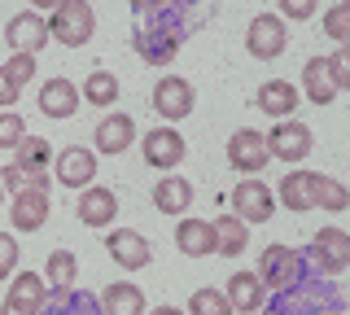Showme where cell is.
I'll return each mask as SVG.
<instances>
[{
	"label": "cell",
	"instance_id": "44dd1931",
	"mask_svg": "<svg viewBox=\"0 0 350 315\" xmlns=\"http://www.w3.org/2000/svg\"><path fill=\"white\" fill-rule=\"evenodd\" d=\"M280 197L284 210H293V215H302V210H311L315 206V171H289V176L280 180V189H271Z\"/></svg>",
	"mask_w": 350,
	"mask_h": 315
},
{
	"label": "cell",
	"instance_id": "30bf717a",
	"mask_svg": "<svg viewBox=\"0 0 350 315\" xmlns=\"http://www.w3.org/2000/svg\"><path fill=\"white\" fill-rule=\"evenodd\" d=\"M262 140H267V154L280 158V162H302L306 154H311V127L298 123L293 114L284 118V123H276Z\"/></svg>",
	"mask_w": 350,
	"mask_h": 315
},
{
	"label": "cell",
	"instance_id": "1f68e13d",
	"mask_svg": "<svg viewBox=\"0 0 350 315\" xmlns=\"http://www.w3.org/2000/svg\"><path fill=\"white\" fill-rule=\"evenodd\" d=\"M315 206H324L328 215H342L350 206V189L333 176H315Z\"/></svg>",
	"mask_w": 350,
	"mask_h": 315
},
{
	"label": "cell",
	"instance_id": "277c9868",
	"mask_svg": "<svg viewBox=\"0 0 350 315\" xmlns=\"http://www.w3.org/2000/svg\"><path fill=\"white\" fill-rule=\"evenodd\" d=\"M306 271H311V263H306L302 249H293V245H267L262 258H258V280H262L267 293H280V289L298 285Z\"/></svg>",
	"mask_w": 350,
	"mask_h": 315
},
{
	"label": "cell",
	"instance_id": "74e56055",
	"mask_svg": "<svg viewBox=\"0 0 350 315\" xmlns=\"http://www.w3.org/2000/svg\"><path fill=\"white\" fill-rule=\"evenodd\" d=\"M18 271V236L0 232V280H9Z\"/></svg>",
	"mask_w": 350,
	"mask_h": 315
},
{
	"label": "cell",
	"instance_id": "d4e9b609",
	"mask_svg": "<svg viewBox=\"0 0 350 315\" xmlns=\"http://www.w3.org/2000/svg\"><path fill=\"white\" fill-rule=\"evenodd\" d=\"M153 206H158L162 215H189L193 206V184L184 176H162L153 184Z\"/></svg>",
	"mask_w": 350,
	"mask_h": 315
},
{
	"label": "cell",
	"instance_id": "7402d4cb",
	"mask_svg": "<svg viewBox=\"0 0 350 315\" xmlns=\"http://www.w3.org/2000/svg\"><path fill=\"white\" fill-rule=\"evenodd\" d=\"M175 249H180L184 258L215 254V228H211V219H180V228H175Z\"/></svg>",
	"mask_w": 350,
	"mask_h": 315
},
{
	"label": "cell",
	"instance_id": "603a6c76",
	"mask_svg": "<svg viewBox=\"0 0 350 315\" xmlns=\"http://www.w3.org/2000/svg\"><path fill=\"white\" fill-rule=\"evenodd\" d=\"M96 302H101V315H145V293L131 280L105 285V293H96Z\"/></svg>",
	"mask_w": 350,
	"mask_h": 315
},
{
	"label": "cell",
	"instance_id": "3957f363",
	"mask_svg": "<svg viewBox=\"0 0 350 315\" xmlns=\"http://www.w3.org/2000/svg\"><path fill=\"white\" fill-rule=\"evenodd\" d=\"M44 23H49V40H57L66 49H83L96 36V9L92 0H57L53 18H44Z\"/></svg>",
	"mask_w": 350,
	"mask_h": 315
},
{
	"label": "cell",
	"instance_id": "f6af8a7d",
	"mask_svg": "<svg viewBox=\"0 0 350 315\" xmlns=\"http://www.w3.org/2000/svg\"><path fill=\"white\" fill-rule=\"evenodd\" d=\"M0 202H5V180H0Z\"/></svg>",
	"mask_w": 350,
	"mask_h": 315
},
{
	"label": "cell",
	"instance_id": "ab89813d",
	"mask_svg": "<svg viewBox=\"0 0 350 315\" xmlns=\"http://www.w3.org/2000/svg\"><path fill=\"white\" fill-rule=\"evenodd\" d=\"M127 5H131V14H136V18H145V14H153V9H171L175 0H127Z\"/></svg>",
	"mask_w": 350,
	"mask_h": 315
},
{
	"label": "cell",
	"instance_id": "8fae6325",
	"mask_svg": "<svg viewBox=\"0 0 350 315\" xmlns=\"http://www.w3.org/2000/svg\"><path fill=\"white\" fill-rule=\"evenodd\" d=\"M140 154H145L149 167L175 171L184 162V154H189V145H184V136L175 132V127H153V132H145V140H140Z\"/></svg>",
	"mask_w": 350,
	"mask_h": 315
},
{
	"label": "cell",
	"instance_id": "4dcf8cb0",
	"mask_svg": "<svg viewBox=\"0 0 350 315\" xmlns=\"http://www.w3.org/2000/svg\"><path fill=\"white\" fill-rule=\"evenodd\" d=\"M79 96H83L88 105H96V110H105V105L118 101V79H114L109 70H92V74L83 79V92H79Z\"/></svg>",
	"mask_w": 350,
	"mask_h": 315
},
{
	"label": "cell",
	"instance_id": "d6986e66",
	"mask_svg": "<svg viewBox=\"0 0 350 315\" xmlns=\"http://www.w3.org/2000/svg\"><path fill=\"white\" fill-rule=\"evenodd\" d=\"M79 101H83L79 88H75L70 79H62V74H57V79H49V83L40 88V114H44V118H75Z\"/></svg>",
	"mask_w": 350,
	"mask_h": 315
},
{
	"label": "cell",
	"instance_id": "83f0119b",
	"mask_svg": "<svg viewBox=\"0 0 350 315\" xmlns=\"http://www.w3.org/2000/svg\"><path fill=\"white\" fill-rule=\"evenodd\" d=\"M211 228H215V254H224V258L245 254V245H250V228H245V219H237V215H219Z\"/></svg>",
	"mask_w": 350,
	"mask_h": 315
},
{
	"label": "cell",
	"instance_id": "ac0fdd59",
	"mask_svg": "<svg viewBox=\"0 0 350 315\" xmlns=\"http://www.w3.org/2000/svg\"><path fill=\"white\" fill-rule=\"evenodd\" d=\"M14 167L18 171H27V180L31 184H44L49 189V162H53V145L44 136H22V145L14 149Z\"/></svg>",
	"mask_w": 350,
	"mask_h": 315
},
{
	"label": "cell",
	"instance_id": "d590c367",
	"mask_svg": "<svg viewBox=\"0 0 350 315\" xmlns=\"http://www.w3.org/2000/svg\"><path fill=\"white\" fill-rule=\"evenodd\" d=\"M22 136H27V123L14 110H0V149H18Z\"/></svg>",
	"mask_w": 350,
	"mask_h": 315
},
{
	"label": "cell",
	"instance_id": "ee69618b",
	"mask_svg": "<svg viewBox=\"0 0 350 315\" xmlns=\"http://www.w3.org/2000/svg\"><path fill=\"white\" fill-rule=\"evenodd\" d=\"M320 315H346V307H328V311H320Z\"/></svg>",
	"mask_w": 350,
	"mask_h": 315
},
{
	"label": "cell",
	"instance_id": "8992f818",
	"mask_svg": "<svg viewBox=\"0 0 350 315\" xmlns=\"http://www.w3.org/2000/svg\"><path fill=\"white\" fill-rule=\"evenodd\" d=\"M197 105V92L189 79H180V74H162L158 83H153V114L162 118V123H184V118L193 114Z\"/></svg>",
	"mask_w": 350,
	"mask_h": 315
},
{
	"label": "cell",
	"instance_id": "2e32d148",
	"mask_svg": "<svg viewBox=\"0 0 350 315\" xmlns=\"http://www.w3.org/2000/svg\"><path fill=\"white\" fill-rule=\"evenodd\" d=\"M9 219H14L18 232H40L49 223V189L31 184V189L14 193V206H9Z\"/></svg>",
	"mask_w": 350,
	"mask_h": 315
},
{
	"label": "cell",
	"instance_id": "f546056e",
	"mask_svg": "<svg viewBox=\"0 0 350 315\" xmlns=\"http://www.w3.org/2000/svg\"><path fill=\"white\" fill-rule=\"evenodd\" d=\"M75 276H79V258L70 254V249H53L49 254V276H44V285L53 293L62 289H75Z\"/></svg>",
	"mask_w": 350,
	"mask_h": 315
},
{
	"label": "cell",
	"instance_id": "f1b7e54d",
	"mask_svg": "<svg viewBox=\"0 0 350 315\" xmlns=\"http://www.w3.org/2000/svg\"><path fill=\"white\" fill-rule=\"evenodd\" d=\"M40 315H101V302H96V293L62 289V293H49V302L40 307Z\"/></svg>",
	"mask_w": 350,
	"mask_h": 315
},
{
	"label": "cell",
	"instance_id": "60d3db41",
	"mask_svg": "<svg viewBox=\"0 0 350 315\" xmlns=\"http://www.w3.org/2000/svg\"><path fill=\"white\" fill-rule=\"evenodd\" d=\"M18 96H22V88H14V83H9L5 74H0V110H14Z\"/></svg>",
	"mask_w": 350,
	"mask_h": 315
},
{
	"label": "cell",
	"instance_id": "836d02e7",
	"mask_svg": "<svg viewBox=\"0 0 350 315\" xmlns=\"http://www.w3.org/2000/svg\"><path fill=\"white\" fill-rule=\"evenodd\" d=\"M36 53H14V57L5 61V66H0V74H5L9 83H14V88H27L31 79H36Z\"/></svg>",
	"mask_w": 350,
	"mask_h": 315
},
{
	"label": "cell",
	"instance_id": "9c48e42d",
	"mask_svg": "<svg viewBox=\"0 0 350 315\" xmlns=\"http://www.w3.org/2000/svg\"><path fill=\"white\" fill-rule=\"evenodd\" d=\"M284 44H289V31H284V18H276V14H258L254 23L245 27V49L254 53L258 61L284 57Z\"/></svg>",
	"mask_w": 350,
	"mask_h": 315
},
{
	"label": "cell",
	"instance_id": "d6a6232c",
	"mask_svg": "<svg viewBox=\"0 0 350 315\" xmlns=\"http://www.w3.org/2000/svg\"><path fill=\"white\" fill-rule=\"evenodd\" d=\"M189 315H232V302H228V293L206 285L189 298Z\"/></svg>",
	"mask_w": 350,
	"mask_h": 315
},
{
	"label": "cell",
	"instance_id": "cb8c5ba5",
	"mask_svg": "<svg viewBox=\"0 0 350 315\" xmlns=\"http://www.w3.org/2000/svg\"><path fill=\"white\" fill-rule=\"evenodd\" d=\"M224 293H228V302H232V311H245V315L262 311V302H267V289H262L258 271H237Z\"/></svg>",
	"mask_w": 350,
	"mask_h": 315
},
{
	"label": "cell",
	"instance_id": "e575fe53",
	"mask_svg": "<svg viewBox=\"0 0 350 315\" xmlns=\"http://www.w3.org/2000/svg\"><path fill=\"white\" fill-rule=\"evenodd\" d=\"M324 31L337 40V44H350V0H337L324 18Z\"/></svg>",
	"mask_w": 350,
	"mask_h": 315
},
{
	"label": "cell",
	"instance_id": "ffe728a7",
	"mask_svg": "<svg viewBox=\"0 0 350 315\" xmlns=\"http://www.w3.org/2000/svg\"><path fill=\"white\" fill-rule=\"evenodd\" d=\"M118 215V197L105 189V184H88V189L79 193V219L88 228H109Z\"/></svg>",
	"mask_w": 350,
	"mask_h": 315
},
{
	"label": "cell",
	"instance_id": "b9f144b4",
	"mask_svg": "<svg viewBox=\"0 0 350 315\" xmlns=\"http://www.w3.org/2000/svg\"><path fill=\"white\" fill-rule=\"evenodd\" d=\"M145 315H189V311H180V307H171V302H167V307H153V311H145Z\"/></svg>",
	"mask_w": 350,
	"mask_h": 315
},
{
	"label": "cell",
	"instance_id": "9a60e30c",
	"mask_svg": "<svg viewBox=\"0 0 350 315\" xmlns=\"http://www.w3.org/2000/svg\"><path fill=\"white\" fill-rule=\"evenodd\" d=\"M5 44L14 53H44V44H49V23L44 18H36V9H27V14H14L5 23Z\"/></svg>",
	"mask_w": 350,
	"mask_h": 315
},
{
	"label": "cell",
	"instance_id": "bcb514c9",
	"mask_svg": "<svg viewBox=\"0 0 350 315\" xmlns=\"http://www.w3.org/2000/svg\"><path fill=\"white\" fill-rule=\"evenodd\" d=\"M254 315H271V311H254Z\"/></svg>",
	"mask_w": 350,
	"mask_h": 315
},
{
	"label": "cell",
	"instance_id": "ba28073f",
	"mask_svg": "<svg viewBox=\"0 0 350 315\" xmlns=\"http://www.w3.org/2000/svg\"><path fill=\"white\" fill-rule=\"evenodd\" d=\"M232 215L245 219V223H267L271 215H276V193H271L262 180H254V176L241 180L232 189Z\"/></svg>",
	"mask_w": 350,
	"mask_h": 315
},
{
	"label": "cell",
	"instance_id": "4316f807",
	"mask_svg": "<svg viewBox=\"0 0 350 315\" xmlns=\"http://www.w3.org/2000/svg\"><path fill=\"white\" fill-rule=\"evenodd\" d=\"M302 88H306V101H315V105L337 101V83H333V70H328V57H311L302 66Z\"/></svg>",
	"mask_w": 350,
	"mask_h": 315
},
{
	"label": "cell",
	"instance_id": "6da1fadb",
	"mask_svg": "<svg viewBox=\"0 0 350 315\" xmlns=\"http://www.w3.org/2000/svg\"><path fill=\"white\" fill-rule=\"evenodd\" d=\"M271 315H320L328 307H346V293L333 285V276H320V271H306L298 285L280 289V293H267L262 302Z\"/></svg>",
	"mask_w": 350,
	"mask_h": 315
},
{
	"label": "cell",
	"instance_id": "484cf974",
	"mask_svg": "<svg viewBox=\"0 0 350 315\" xmlns=\"http://www.w3.org/2000/svg\"><path fill=\"white\" fill-rule=\"evenodd\" d=\"M298 101H302V92L293 88V83H284V79H267L258 88V110L267 118H289L298 110Z\"/></svg>",
	"mask_w": 350,
	"mask_h": 315
},
{
	"label": "cell",
	"instance_id": "4fadbf2b",
	"mask_svg": "<svg viewBox=\"0 0 350 315\" xmlns=\"http://www.w3.org/2000/svg\"><path fill=\"white\" fill-rule=\"evenodd\" d=\"M105 249L123 271H140V267H149V258H153L149 241L136 228H114V232H105Z\"/></svg>",
	"mask_w": 350,
	"mask_h": 315
},
{
	"label": "cell",
	"instance_id": "5bb4252c",
	"mask_svg": "<svg viewBox=\"0 0 350 315\" xmlns=\"http://www.w3.org/2000/svg\"><path fill=\"white\" fill-rule=\"evenodd\" d=\"M53 176H57V184H66V189H88V184L96 180V154L83 149V145L62 149V154L53 158Z\"/></svg>",
	"mask_w": 350,
	"mask_h": 315
},
{
	"label": "cell",
	"instance_id": "e0dca14e",
	"mask_svg": "<svg viewBox=\"0 0 350 315\" xmlns=\"http://www.w3.org/2000/svg\"><path fill=\"white\" fill-rule=\"evenodd\" d=\"M96 149L109 158H118V154H127L131 149V140H136V118L131 114H105L101 123H96Z\"/></svg>",
	"mask_w": 350,
	"mask_h": 315
},
{
	"label": "cell",
	"instance_id": "52a82bcc",
	"mask_svg": "<svg viewBox=\"0 0 350 315\" xmlns=\"http://www.w3.org/2000/svg\"><path fill=\"white\" fill-rule=\"evenodd\" d=\"M267 162H271V154H267V140H262V132H254V127H241V132L228 136V167H232V171H241V176H258Z\"/></svg>",
	"mask_w": 350,
	"mask_h": 315
},
{
	"label": "cell",
	"instance_id": "8d00e7d4",
	"mask_svg": "<svg viewBox=\"0 0 350 315\" xmlns=\"http://www.w3.org/2000/svg\"><path fill=\"white\" fill-rule=\"evenodd\" d=\"M328 70H333L337 92H346V88H350V49H346V44L337 49V53H328Z\"/></svg>",
	"mask_w": 350,
	"mask_h": 315
},
{
	"label": "cell",
	"instance_id": "7bdbcfd3",
	"mask_svg": "<svg viewBox=\"0 0 350 315\" xmlns=\"http://www.w3.org/2000/svg\"><path fill=\"white\" fill-rule=\"evenodd\" d=\"M27 5H31V9H36V14H40V9H53V5H57V0H27Z\"/></svg>",
	"mask_w": 350,
	"mask_h": 315
},
{
	"label": "cell",
	"instance_id": "f35d334b",
	"mask_svg": "<svg viewBox=\"0 0 350 315\" xmlns=\"http://www.w3.org/2000/svg\"><path fill=\"white\" fill-rule=\"evenodd\" d=\"M280 14L306 23V18H315V0H280Z\"/></svg>",
	"mask_w": 350,
	"mask_h": 315
},
{
	"label": "cell",
	"instance_id": "7a4b0ae2",
	"mask_svg": "<svg viewBox=\"0 0 350 315\" xmlns=\"http://www.w3.org/2000/svg\"><path fill=\"white\" fill-rule=\"evenodd\" d=\"M136 53L140 61H149V66H167V61H175V53H180V44L189 40V23H184L180 9H153V14H145V23L136 27Z\"/></svg>",
	"mask_w": 350,
	"mask_h": 315
},
{
	"label": "cell",
	"instance_id": "7c38bea8",
	"mask_svg": "<svg viewBox=\"0 0 350 315\" xmlns=\"http://www.w3.org/2000/svg\"><path fill=\"white\" fill-rule=\"evenodd\" d=\"M49 302V285H44V276L36 271H18L14 285H9V298L0 315H40V307Z\"/></svg>",
	"mask_w": 350,
	"mask_h": 315
},
{
	"label": "cell",
	"instance_id": "5b68a950",
	"mask_svg": "<svg viewBox=\"0 0 350 315\" xmlns=\"http://www.w3.org/2000/svg\"><path fill=\"white\" fill-rule=\"evenodd\" d=\"M302 258L320 271V276H342L350 267V232H342V228H320V232L311 236V245L302 249Z\"/></svg>",
	"mask_w": 350,
	"mask_h": 315
}]
</instances>
